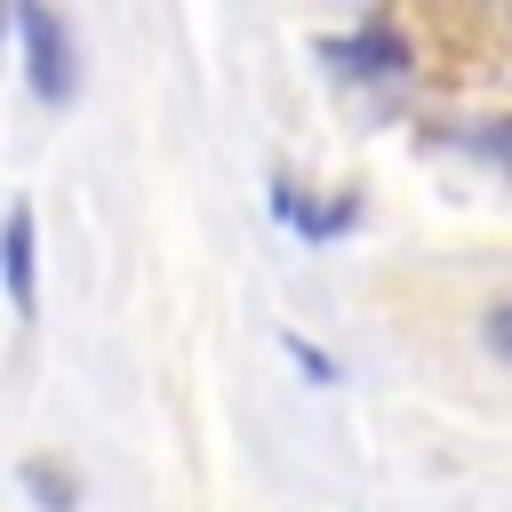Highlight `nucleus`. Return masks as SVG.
<instances>
[{"instance_id": "nucleus-3", "label": "nucleus", "mask_w": 512, "mask_h": 512, "mask_svg": "<svg viewBox=\"0 0 512 512\" xmlns=\"http://www.w3.org/2000/svg\"><path fill=\"white\" fill-rule=\"evenodd\" d=\"M336 56H352V72H400V64H408L400 32H384V24H368L360 40H336Z\"/></svg>"}, {"instance_id": "nucleus-6", "label": "nucleus", "mask_w": 512, "mask_h": 512, "mask_svg": "<svg viewBox=\"0 0 512 512\" xmlns=\"http://www.w3.org/2000/svg\"><path fill=\"white\" fill-rule=\"evenodd\" d=\"M480 144H488V160H504V168H512V120H496V128H480Z\"/></svg>"}, {"instance_id": "nucleus-4", "label": "nucleus", "mask_w": 512, "mask_h": 512, "mask_svg": "<svg viewBox=\"0 0 512 512\" xmlns=\"http://www.w3.org/2000/svg\"><path fill=\"white\" fill-rule=\"evenodd\" d=\"M480 336H488V352H496V360H512V296H504V304H488Z\"/></svg>"}, {"instance_id": "nucleus-5", "label": "nucleus", "mask_w": 512, "mask_h": 512, "mask_svg": "<svg viewBox=\"0 0 512 512\" xmlns=\"http://www.w3.org/2000/svg\"><path fill=\"white\" fill-rule=\"evenodd\" d=\"M288 352H296V368H304V376H320V384L336 376V368H328V352H312V344H296V336H288Z\"/></svg>"}, {"instance_id": "nucleus-1", "label": "nucleus", "mask_w": 512, "mask_h": 512, "mask_svg": "<svg viewBox=\"0 0 512 512\" xmlns=\"http://www.w3.org/2000/svg\"><path fill=\"white\" fill-rule=\"evenodd\" d=\"M16 32H24V56H32V88L48 104H64L72 96V40H64V24L48 8H16Z\"/></svg>"}, {"instance_id": "nucleus-2", "label": "nucleus", "mask_w": 512, "mask_h": 512, "mask_svg": "<svg viewBox=\"0 0 512 512\" xmlns=\"http://www.w3.org/2000/svg\"><path fill=\"white\" fill-rule=\"evenodd\" d=\"M0 280H8V304L32 312V208L16 200L8 224H0Z\"/></svg>"}]
</instances>
